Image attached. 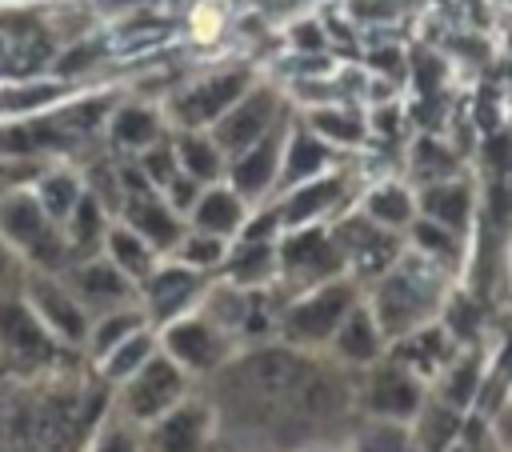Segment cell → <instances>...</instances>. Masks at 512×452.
I'll return each mask as SVG.
<instances>
[{"instance_id": "d590c367", "label": "cell", "mask_w": 512, "mask_h": 452, "mask_svg": "<svg viewBox=\"0 0 512 452\" xmlns=\"http://www.w3.org/2000/svg\"><path fill=\"white\" fill-rule=\"evenodd\" d=\"M404 344H400V352H396V360L400 364H408L416 376L420 372H436L444 360H448V348H444V336L440 332H432V328H416V332H408V336H400Z\"/></svg>"}, {"instance_id": "cb8c5ba5", "label": "cell", "mask_w": 512, "mask_h": 452, "mask_svg": "<svg viewBox=\"0 0 512 452\" xmlns=\"http://www.w3.org/2000/svg\"><path fill=\"white\" fill-rule=\"evenodd\" d=\"M324 164H328V140H320L308 124H300V128H292L288 140H284V160H280L276 184H280V188H296V184L320 176Z\"/></svg>"}, {"instance_id": "f1b7e54d", "label": "cell", "mask_w": 512, "mask_h": 452, "mask_svg": "<svg viewBox=\"0 0 512 452\" xmlns=\"http://www.w3.org/2000/svg\"><path fill=\"white\" fill-rule=\"evenodd\" d=\"M148 324V312L140 304H128V308H116V312H104L92 320V332H88V344H84V360H100L108 348H116L120 340H128L136 328Z\"/></svg>"}, {"instance_id": "4316f807", "label": "cell", "mask_w": 512, "mask_h": 452, "mask_svg": "<svg viewBox=\"0 0 512 452\" xmlns=\"http://www.w3.org/2000/svg\"><path fill=\"white\" fill-rule=\"evenodd\" d=\"M104 256H108L128 280H136V284L160 264V252H156L136 228H128L124 220H120V224H108V232H104Z\"/></svg>"}, {"instance_id": "7bdbcfd3", "label": "cell", "mask_w": 512, "mask_h": 452, "mask_svg": "<svg viewBox=\"0 0 512 452\" xmlns=\"http://www.w3.org/2000/svg\"><path fill=\"white\" fill-rule=\"evenodd\" d=\"M508 384H512V336L504 340V352H500V360L492 364V372H488V380L480 384V388H484V408H496V404L504 400V392H508Z\"/></svg>"}, {"instance_id": "ac0fdd59", "label": "cell", "mask_w": 512, "mask_h": 452, "mask_svg": "<svg viewBox=\"0 0 512 452\" xmlns=\"http://www.w3.org/2000/svg\"><path fill=\"white\" fill-rule=\"evenodd\" d=\"M332 360H340L344 368H372L384 352V332L372 316L368 304H352V312L340 320V328L328 340Z\"/></svg>"}, {"instance_id": "7dc6e473", "label": "cell", "mask_w": 512, "mask_h": 452, "mask_svg": "<svg viewBox=\"0 0 512 452\" xmlns=\"http://www.w3.org/2000/svg\"><path fill=\"white\" fill-rule=\"evenodd\" d=\"M296 44H300V48H320V32H316L312 24H300V28H296Z\"/></svg>"}, {"instance_id": "d6986e66", "label": "cell", "mask_w": 512, "mask_h": 452, "mask_svg": "<svg viewBox=\"0 0 512 452\" xmlns=\"http://www.w3.org/2000/svg\"><path fill=\"white\" fill-rule=\"evenodd\" d=\"M244 220H248V200L232 188V184H204L200 188V196H196V204H192V212H188V224L192 228H200V232H216V236H240V228H244Z\"/></svg>"}, {"instance_id": "7402d4cb", "label": "cell", "mask_w": 512, "mask_h": 452, "mask_svg": "<svg viewBox=\"0 0 512 452\" xmlns=\"http://www.w3.org/2000/svg\"><path fill=\"white\" fill-rule=\"evenodd\" d=\"M332 236L340 240L344 260L356 264L360 272H380V268H388L392 256H396V244H392L388 228H380L376 220H352V224H340Z\"/></svg>"}, {"instance_id": "30bf717a", "label": "cell", "mask_w": 512, "mask_h": 452, "mask_svg": "<svg viewBox=\"0 0 512 452\" xmlns=\"http://www.w3.org/2000/svg\"><path fill=\"white\" fill-rule=\"evenodd\" d=\"M144 452H220L216 408L204 388L188 392L172 412L144 428Z\"/></svg>"}, {"instance_id": "7a4b0ae2", "label": "cell", "mask_w": 512, "mask_h": 452, "mask_svg": "<svg viewBox=\"0 0 512 452\" xmlns=\"http://www.w3.org/2000/svg\"><path fill=\"white\" fill-rule=\"evenodd\" d=\"M76 352L64 348L40 316L28 308V300L0 288V372L8 380H48L52 372H64Z\"/></svg>"}, {"instance_id": "f35d334b", "label": "cell", "mask_w": 512, "mask_h": 452, "mask_svg": "<svg viewBox=\"0 0 512 452\" xmlns=\"http://www.w3.org/2000/svg\"><path fill=\"white\" fill-rule=\"evenodd\" d=\"M308 128L328 144H360L364 140V124L344 108H316L308 116Z\"/></svg>"}, {"instance_id": "8fae6325", "label": "cell", "mask_w": 512, "mask_h": 452, "mask_svg": "<svg viewBox=\"0 0 512 452\" xmlns=\"http://www.w3.org/2000/svg\"><path fill=\"white\" fill-rule=\"evenodd\" d=\"M204 292H208V272H196L180 260H168V264H156L140 280V308L148 312L152 328H164L168 320L192 312Z\"/></svg>"}, {"instance_id": "f546056e", "label": "cell", "mask_w": 512, "mask_h": 452, "mask_svg": "<svg viewBox=\"0 0 512 452\" xmlns=\"http://www.w3.org/2000/svg\"><path fill=\"white\" fill-rule=\"evenodd\" d=\"M112 140L128 152H144L148 144L164 140V120H160V112H152L144 104H124L112 116Z\"/></svg>"}, {"instance_id": "603a6c76", "label": "cell", "mask_w": 512, "mask_h": 452, "mask_svg": "<svg viewBox=\"0 0 512 452\" xmlns=\"http://www.w3.org/2000/svg\"><path fill=\"white\" fill-rule=\"evenodd\" d=\"M224 280L236 288H268L276 280V240H244L224 256Z\"/></svg>"}, {"instance_id": "836d02e7", "label": "cell", "mask_w": 512, "mask_h": 452, "mask_svg": "<svg viewBox=\"0 0 512 452\" xmlns=\"http://www.w3.org/2000/svg\"><path fill=\"white\" fill-rule=\"evenodd\" d=\"M84 452H144V432L136 424H128L120 412H112V400H108V412L92 428Z\"/></svg>"}, {"instance_id": "ab89813d", "label": "cell", "mask_w": 512, "mask_h": 452, "mask_svg": "<svg viewBox=\"0 0 512 452\" xmlns=\"http://www.w3.org/2000/svg\"><path fill=\"white\" fill-rule=\"evenodd\" d=\"M140 172H144V180L156 188V192H164L176 176H180V160H176V148L168 144V140H156V144H148L144 152H140Z\"/></svg>"}, {"instance_id": "5bb4252c", "label": "cell", "mask_w": 512, "mask_h": 452, "mask_svg": "<svg viewBox=\"0 0 512 452\" xmlns=\"http://www.w3.org/2000/svg\"><path fill=\"white\" fill-rule=\"evenodd\" d=\"M276 120H280V96H276L272 88H264V84H252L208 132H212V140L220 144V152L232 160V156H240L248 144H256Z\"/></svg>"}, {"instance_id": "52a82bcc", "label": "cell", "mask_w": 512, "mask_h": 452, "mask_svg": "<svg viewBox=\"0 0 512 452\" xmlns=\"http://www.w3.org/2000/svg\"><path fill=\"white\" fill-rule=\"evenodd\" d=\"M344 264H348L344 248L328 228L300 224V228H284V236L276 240V280H284L292 296L324 280H336Z\"/></svg>"}, {"instance_id": "4fadbf2b", "label": "cell", "mask_w": 512, "mask_h": 452, "mask_svg": "<svg viewBox=\"0 0 512 452\" xmlns=\"http://www.w3.org/2000/svg\"><path fill=\"white\" fill-rule=\"evenodd\" d=\"M60 276H64V284L76 292V300L88 308L92 320L104 316V312L140 304V284L128 280L108 256H84V260H72Z\"/></svg>"}, {"instance_id": "7c38bea8", "label": "cell", "mask_w": 512, "mask_h": 452, "mask_svg": "<svg viewBox=\"0 0 512 452\" xmlns=\"http://www.w3.org/2000/svg\"><path fill=\"white\" fill-rule=\"evenodd\" d=\"M248 88H252V72L248 68L212 72V76L188 84L184 92H176L172 104H168V112H172L176 128H212Z\"/></svg>"}, {"instance_id": "3957f363", "label": "cell", "mask_w": 512, "mask_h": 452, "mask_svg": "<svg viewBox=\"0 0 512 452\" xmlns=\"http://www.w3.org/2000/svg\"><path fill=\"white\" fill-rule=\"evenodd\" d=\"M0 236H4V244L16 256L28 260V268L64 272L72 264L64 228L44 212V204L36 200V192H24V188L0 192Z\"/></svg>"}, {"instance_id": "681fc988", "label": "cell", "mask_w": 512, "mask_h": 452, "mask_svg": "<svg viewBox=\"0 0 512 452\" xmlns=\"http://www.w3.org/2000/svg\"><path fill=\"white\" fill-rule=\"evenodd\" d=\"M300 452H344V448H336L332 440H316V444H304Z\"/></svg>"}, {"instance_id": "4dcf8cb0", "label": "cell", "mask_w": 512, "mask_h": 452, "mask_svg": "<svg viewBox=\"0 0 512 452\" xmlns=\"http://www.w3.org/2000/svg\"><path fill=\"white\" fill-rule=\"evenodd\" d=\"M420 208H424V216H428V220H436V224H444V228L460 232V228L468 224V212H472V196H468V188H464V184H448V180H436V184H428V188H424V196H420Z\"/></svg>"}, {"instance_id": "ba28073f", "label": "cell", "mask_w": 512, "mask_h": 452, "mask_svg": "<svg viewBox=\"0 0 512 452\" xmlns=\"http://www.w3.org/2000/svg\"><path fill=\"white\" fill-rule=\"evenodd\" d=\"M20 296L28 300V308L40 316V324L72 352L84 356V344H88V332H92V316L88 308L76 300V292L64 284L60 272H40V268H28L24 272V284H20Z\"/></svg>"}, {"instance_id": "9c48e42d", "label": "cell", "mask_w": 512, "mask_h": 452, "mask_svg": "<svg viewBox=\"0 0 512 452\" xmlns=\"http://www.w3.org/2000/svg\"><path fill=\"white\" fill-rule=\"evenodd\" d=\"M432 304H436V284L432 280H424L412 268H392L388 276H380L368 308H372L384 340H400V336L416 332L428 320Z\"/></svg>"}, {"instance_id": "ee69618b", "label": "cell", "mask_w": 512, "mask_h": 452, "mask_svg": "<svg viewBox=\"0 0 512 452\" xmlns=\"http://www.w3.org/2000/svg\"><path fill=\"white\" fill-rule=\"evenodd\" d=\"M200 188H204L200 180H192V176H184V172H180V176L164 188V200H168L180 216H188V212H192V204H196V196H200Z\"/></svg>"}, {"instance_id": "ffe728a7", "label": "cell", "mask_w": 512, "mask_h": 452, "mask_svg": "<svg viewBox=\"0 0 512 452\" xmlns=\"http://www.w3.org/2000/svg\"><path fill=\"white\" fill-rule=\"evenodd\" d=\"M156 352H160V332H156L152 324H144V328H136L128 340H120L116 348H108L100 360H92L88 368H92V380H100L104 388H116V384H124L132 372H140Z\"/></svg>"}, {"instance_id": "c3c4849f", "label": "cell", "mask_w": 512, "mask_h": 452, "mask_svg": "<svg viewBox=\"0 0 512 452\" xmlns=\"http://www.w3.org/2000/svg\"><path fill=\"white\" fill-rule=\"evenodd\" d=\"M12 256H16V252H12V248L4 244V236H0V288H4L8 276H12Z\"/></svg>"}, {"instance_id": "8992f818", "label": "cell", "mask_w": 512, "mask_h": 452, "mask_svg": "<svg viewBox=\"0 0 512 452\" xmlns=\"http://www.w3.org/2000/svg\"><path fill=\"white\" fill-rule=\"evenodd\" d=\"M156 332H160V348H164L196 384H204L208 376H216V372L232 360V352L240 348V340H236L224 324H216L200 304H196L192 312L168 320V324L156 328Z\"/></svg>"}, {"instance_id": "d4e9b609", "label": "cell", "mask_w": 512, "mask_h": 452, "mask_svg": "<svg viewBox=\"0 0 512 452\" xmlns=\"http://www.w3.org/2000/svg\"><path fill=\"white\" fill-rule=\"evenodd\" d=\"M180 172L200 180V184H216L220 176H228V156L220 152V144L212 140V132L204 128H180V136L172 140Z\"/></svg>"}, {"instance_id": "e575fe53", "label": "cell", "mask_w": 512, "mask_h": 452, "mask_svg": "<svg viewBox=\"0 0 512 452\" xmlns=\"http://www.w3.org/2000/svg\"><path fill=\"white\" fill-rule=\"evenodd\" d=\"M480 356H456L448 368H444V380H440V400H448L452 408H468L476 396H480Z\"/></svg>"}, {"instance_id": "6da1fadb", "label": "cell", "mask_w": 512, "mask_h": 452, "mask_svg": "<svg viewBox=\"0 0 512 452\" xmlns=\"http://www.w3.org/2000/svg\"><path fill=\"white\" fill-rule=\"evenodd\" d=\"M200 388L216 408L220 452H300L328 440L360 404L340 360L324 364L284 340L240 344Z\"/></svg>"}, {"instance_id": "d6a6232c", "label": "cell", "mask_w": 512, "mask_h": 452, "mask_svg": "<svg viewBox=\"0 0 512 452\" xmlns=\"http://www.w3.org/2000/svg\"><path fill=\"white\" fill-rule=\"evenodd\" d=\"M228 256V236H216V232H200V228H184V236L176 240L172 248V260L196 268V272H216Z\"/></svg>"}, {"instance_id": "74e56055", "label": "cell", "mask_w": 512, "mask_h": 452, "mask_svg": "<svg viewBox=\"0 0 512 452\" xmlns=\"http://www.w3.org/2000/svg\"><path fill=\"white\" fill-rule=\"evenodd\" d=\"M364 208H368V220H376L380 228H404V224H412V196L400 184H380L368 196Z\"/></svg>"}, {"instance_id": "484cf974", "label": "cell", "mask_w": 512, "mask_h": 452, "mask_svg": "<svg viewBox=\"0 0 512 452\" xmlns=\"http://www.w3.org/2000/svg\"><path fill=\"white\" fill-rule=\"evenodd\" d=\"M460 432H464V416L448 400H424L420 412L412 416V448L416 452H452Z\"/></svg>"}, {"instance_id": "bcb514c9", "label": "cell", "mask_w": 512, "mask_h": 452, "mask_svg": "<svg viewBox=\"0 0 512 452\" xmlns=\"http://www.w3.org/2000/svg\"><path fill=\"white\" fill-rule=\"evenodd\" d=\"M92 56H96V48H92V44H88V48H76V52H68V56L60 60V68H64V72H80Z\"/></svg>"}, {"instance_id": "83f0119b", "label": "cell", "mask_w": 512, "mask_h": 452, "mask_svg": "<svg viewBox=\"0 0 512 452\" xmlns=\"http://www.w3.org/2000/svg\"><path fill=\"white\" fill-rule=\"evenodd\" d=\"M60 228H64V240H68V252H72V260L96 256V248L104 244V232H108V220H104V204H100L92 192H84Z\"/></svg>"}, {"instance_id": "f6af8a7d", "label": "cell", "mask_w": 512, "mask_h": 452, "mask_svg": "<svg viewBox=\"0 0 512 452\" xmlns=\"http://www.w3.org/2000/svg\"><path fill=\"white\" fill-rule=\"evenodd\" d=\"M448 324H452V332H460V336H464V332H476V308L460 300V304L452 308V316H448Z\"/></svg>"}, {"instance_id": "44dd1931", "label": "cell", "mask_w": 512, "mask_h": 452, "mask_svg": "<svg viewBox=\"0 0 512 452\" xmlns=\"http://www.w3.org/2000/svg\"><path fill=\"white\" fill-rule=\"evenodd\" d=\"M344 192V180L340 176H312L296 188H288V196L280 200L276 216H280V228H300V224H316Z\"/></svg>"}, {"instance_id": "60d3db41", "label": "cell", "mask_w": 512, "mask_h": 452, "mask_svg": "<svg viewBox=\"0 0 512 452\" xmlns=\"http://www.w3.org/2000/svg\"><path fill=\"white\" fill-rule=\"evenodd\" d=\"M452 168H456V160H452V152L448 148H440V144H432V140H420L416 144V172L424 176V180H448L452 176Z\"/></svg>"}, {"instance_id": "5b68a950", "label": "cell", "mask_w": 512, "mask_h": 452, "mask_svg": "<svg viewBox=\"0 0 512 452\" xmlns=\"http://www.w3.org/2000/svg\"><path fill=\"white\" fill-rule=\"evenodd\" d=\"M196 388L200 384L160 348L140 372H132L124 384L112 388V412H120L128 424H136L144 432L148 424H156L164 412H172Z\"/></svg>"}, {"instance_id": "1f68e13d", "label": "cell", "mask_w": 512, "mask_h": 452, "mask_svg": "<svg viewBox=\"0 0 512 452\" xmlns=\"http://www.w3.org/2000/svg\"><path fill=\"white\" fill-rule=\"evenodd\" d=\"M344 452H416V448H412V432L404 428V420L368 416L360 428H352Z\"/></svg>"}, {"instance_id": "277c9868", "label": "cell", "mask_w": 512, "mask_h": 452, "mask_svg": "<svg viewBox=\"0 0 512 452\" xmlns=\"http://www.w3.org/2000/svg\"><path fill=\"white\" fill-rule=\"evenodd\" d=\"M356 300V284L336 276V280H324L316 288H304L296 292L280 312H276V340L292 344V348H308V352H320L328 348L332 332L340 328V320L352 312Z\"/></svg>"}, {"instance_id": "2e32d148", "label": "cell", "mask_w": 512, "mask_h": 452, "mask_svg": "<svg viewBox=\"0 0 512 452\" xmlns=\"http://www.w3.org/2000/svg\"><path fill=\"white\" fill-rule=\"evenodd\" d=\"M284 140H288V124L276 120L256 144H248L240 156L228 160V184H232L244 200H260V196H268V188H272L276 176H280Z\"/></svg>"}, {"instance_id": "b9f144b4", "label": "cell", "mask_w": 512, "mask_h": 452, "mask_svg": "<svg viewBox=\"0 0 512 452\" xmlns=\"http://www.w3.org/2000/svg\"><path fill=\"white\" fill-rule=\"evenodd\" d=\"M412 236H416V244H420L424 252H432V256H440V260H452V256H456V236H452V228H444V224H436V220H420V224L412 228Z\"/></svg>"}, {"instance_id": "e0dca14e", "label": "cell", "mask_w": 512, "mask_h": 452, "mask_svg": "<svg viewBox=\"0 0 512 452\" xmlns=\"http://www.w3.org/2000/svg\"><path fill=\"white\" fill-rule=\"evenodd\" d=\"M124 224L136 228L156 252H172L176 240H180L184 228H188V220H184V216H180L156 188L132 192V196L124 200Z\"/></svg>"}, {"instance_id": "8d00e7d4", "label": "cell", "mask_w": 512, "mask_h": 452, "mask_svg": "<svg viewBox=\"0 0 512 452\" xmlns=\"http://www.w3.org/2000/svg\"><path fill=\"white\" fill-rule=\"evenodd\" d=\"M80 196H84V188H80V180H76L72 172H48V176H40V184H36V200L44 204V212H48L56 224L68 220V212L76 208Z\"/></svg>"}, {"instance_id": "9a60e30c", "label": "cell", "mask_w": 512, "mask_h": 452, "mask_svg": "<svg viewBox=\"0 0 512 452\" xmlns=\"http://www.w3.org/2000/svg\"><path fill=\"white\" fill-rule=\"evenodd\" d=\"M424 404V388H420V376L400 364V360H388V364H372L364 388H360V408L368 416H384V420H412Z\"/></svg>"}]
</instances>
